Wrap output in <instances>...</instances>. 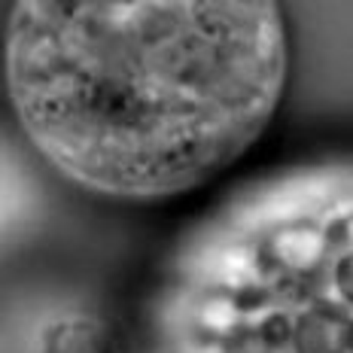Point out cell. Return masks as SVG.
<instances>
[{
  "instance_id": "1",
  "label": "cell",
  "mask_w": 353,
  "mask_h": 353,
  "mask_svg": "<svg viewBox=\"0 0 353 353\" xmlns=\"http://www.w3.org/2000/svg\"><path fill=\"white\" fill-rule=\"evenodd\" d=\"M290 40L268 0H16L6 88L43 159L88 192L165 198L247 150L281 104Z\"/></svg>"
},
{
  "instance_id": "2",
  "label": "cell",
  "mask_w": 353,
  "mask_h": 353,
  "mask_svg": "<svg viewBox=\"0 0 353 353\" xmlns=\"http://www.w3.org/2000/svg\"><path fill=\"white\" fill-rule=\"evenodd\" d=\"M137 353H353V159L268 171L186 225Z\"/></svg>"
}]
</instances>
